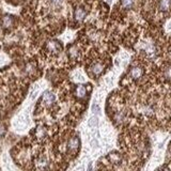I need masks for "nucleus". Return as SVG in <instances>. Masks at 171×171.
Returning a JSON list of instances; mask_svg holds the SVG:
<instances>
[{
	"mask_svg": "<svg viewBox=\"0 0 171 171\" xmlns=\"http://www.w3.org/2000/svg\"><path fill=\"white\" fill-rule=\"evenodd\" d=\"M86 15H87V12H86V10H84V8H81V7L77 8L76 10H75V12H74V17H75V19H76L77 22L84 20Z\"/></svg>",
	"mask_w": 171,
	"mask_h": 171,
	"instance_id": "f257e3e1",
	"label": "nucleus"
},
{
	"mask_svg": "<svg viewBox=\"0 0 171 171\" xmlns=\"http://www.w3.org/2000/svg\"><path fill=\"white\" fill-rule=\"evenodd\" d=\"M47 48L49 49V52H59L61 50V44L58 41H50L47 44Z\"/></svg>",
	"mask_w": 171,
	"mask_h": 171,
	"instance_id": "f03ea898",
	"label": "nucleus"
},
{
	"mask_svg": "<svg viewBox=\"0 0 171 171\" xmlns=\"http://www.w3.org/2000/svg\"><path fill=\"white\" fill-rule=\"evenodd\" d=\"M158 8L162 12H167L171 8V0H159Z\"/></svg>",
	"mask_w": 171,
	"mask_h": 171,
	"instance_id": "7ed1b4c3",
	"label": "nucleus"
},
{
	"mask_svg": "<svg viewBox=\"0 0 171 171\" xmlns=\"http://www.w3.org/2000/svg\"><path fill=\"white\" fill-rule=\"evenodd\" d=\"M130 77L134 79H138L142 76V74H143V71H142L141 68H139V66H135L130 70Z\"/></svg>",
	"mask_w": 171,
	"mask_h": 171,
	"instance_id": "20e7f679",
	"label": "nucleus"
},
{
	"mask_svg": "<svg viewBox=\"0 0 171 171\" xmlns=\"http://www.w3.org/2000/svg\"><path fill=\"white\" fill-rule=\"evenodd\" d=\"M43 100L45 102V104H46V105H50V104L54 103L55 95L52 94L50 91H46V92L44 93V95H43Z\"/></svg>",
	"mask_w": 171,
	"mask_h": 171,
	"instance_id": "39448f33",
	"label": "nucleus"
},
{
	"mask_svg": "<svg viewBox=\"0 0 171 171\" xmlns=\"http://www.w3.org/2000/svg\"><path fill=\"white\" fill-rule=\"evenodd\" d=\"M14 18L11 15H6V16L2 18V26L4 28H11L13 26Z\"/></svg>",
	"mask_w": 171,
	"mask_h": 171,
	"instance_id": "423d86ee",
	"label": "nucleus"
},
{
	"mask_svg": "<svg viewBox=\"0 0 171 171\" xmlns=\"http://www.w3.org/2000/svg\"><path fill=\"white\" fill-rule=\"evenodd\" d=\"M104 70V65L102 63H95V64L92 65V68H91V72L94 74L95 76H98L100 75Z\"/></svg>",
	"mask_w": 171,
	"mask_h": 171,
	"instance_id": "0eeeda50",
	"label": "nucleus"
},
{
	"mask_svg": "<svg viewBox=\"0 0 171 171\" xmlns=\"http://www.w3.org/2000/svg\"><path fill=\"white\" fill-rule=\"evenodd\" d=\"M79 147V140L77 137H74V138H72L71 140H70V142H68V149H70V151H76L77 149H78Z\"/></svg>",
	"mask_w": 171,
	"mask_h": 171,
	"instance_id": "6e6552de",
	"label": "nucleus"
},
{
	"mask_svg": "<svg viewBox=\"0 0 171 171\" xmlns=\"http://www.w3.org/2000/svg\"><path fill=\"white\" fill-rule=\"evenodd\" d=\"M86 93H87V90H86V87L84 86H82V84H80V86H78L76 89V94L78 98H84V96H86Z\"/></svg>",
	"mask_w": 171,
	"mask_h": 171,
	"instance_id": "1a4fd4ad",
	"label": "nucleus"
},
{
	"mask_svg": "<svg viewBox=\"0 0 171 171\" xmlns=\"http://www.w3.org/2000/svg\"><path fill=\"white\" fill-rule=\"evenodd\" d=\"M134 4V0H122V7L124 9H130Z\"/></svg>",
	"mask_w": 171,
	"mask_h": 171,
	"instance_id": "9d476101",
	"label": "nucleus"
},
{
	"mask_svg": "<svg viewBox=\"0 0 171 171\" xmlns=\"http://www.w3.org/2000/svg\"><path fill=\"white\" fill-rule=\"evenodd\" d=\"M96 124H98V118L96 117H92L89 120V126L93 127V126H96Z\"/></svg>",
	"mask_w": 171,
	"mask_h": 171,
	"instance_id": "9b49d317",
	"label": "nucleus"
},
{
	"mask_svg": "<svg viewBox=\"0 0 171 171\" xmlns=\"http://www.w3.org/2000/svg\"><path fill=\"white\" fill-rule=\"evenodd\" d=\"M164 75H165L166 78L170 79V78H171V68H166V71L164 72Z\"/></svg>",
	"mask_w": 171,
	"mask_h": 171,
	"instance_id": "f8f14e48",
	"label": "nucleus"
},
{
	"mask_svg": "<svg viewBox=\"0 0 171 171\" xmlns=\"http://www.w3.org/2000/svg\"><path fill=\"white\" fill-rule=\"evenodd\" d=\"M50 2L54 4V6H56V7H58V6H60L61 3H62V1L63 0H49Z\"/></svg>",
	"mask_w": 171,
	"mask_h": 171,
	"instance_id": "ddd939ff",
	"label": "nucleus"
},
{
	"mask_svg": "<svg viewBox=\"0 0 171 171\" xmlns=\"http://www.w3.org/2000/svg\"><path fill=\"white\" fill-rule=\"evenodd\" d=\"M2 134H3V127L0 126V135H2Z\"/></svg>",
	"mask_w": 171,
	"mask_h": 171,
	"instance_id": "4468645a",
	"label": "nucleus"
},
{
	"mask_svg": "<svg viewBox=\"0 0 171 171\" xmlns=\"http://www.w3.org/2000/svg\"><path fill=\"white\" fill-rule=\"evenodd\" d=\"M163 171H170L169 169H165V170H163Z\"/></svg>",
	"mask_w": 171,
	"mask_h": 171,
	"instance_id": "2eb2a0df",
	"label": "nucleus"
}]
</instances>
